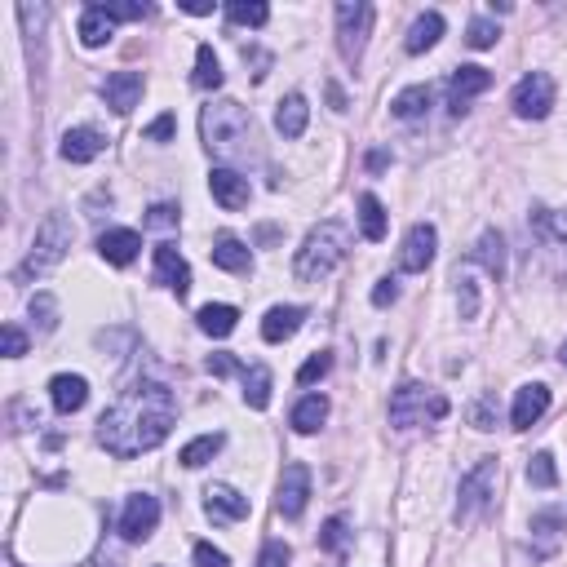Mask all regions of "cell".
<instances>
[{"label": "cell", "mask_w": 567, "mask_h": 567, "mask_svg": "<svg viewBox=\"0 0 567 567\" xmlns=\"http://www.w3.org/2000/svg\"><path fill=\"white\" fill-rule=\"evenodd\" d=\"M178 421V399L164 381L138 377L120 399L98 417V443L120 461H133L142 452L160 448Z\"/></svg>", "instance_id": "cell-1"}, {"label": "cell", "mask_w": 567, "mask_h": 567, "mask_svg": "<svg viewBox=\"0 0 567 567\" xmlns=\"http://www.w3.org/2000/svg\"><path fill=\"white\" fill-rule=\"evenodd\" d=\"M200 133H204V147L209 156L218 160H249L253 156V142H257V129H253V116L240 107V102L222 98V102H209L200 111Z\"/></svg>", "instance_id": "cell-2"}, {"label": "cell", "mask_w": 567, "mask_h": 567, "mask_svg": "<svg viewBox=\"0 0 567 567\" xmlns=\"http://www.w3.org/2000/svg\"><path fill=\"white\" fill-rule=\"evenodd\" d=\"M350 257V226L346 222H319L311 235L302 240V249L293 257V275L302 284H319L337 271Z\"/></svg>", "instance_id": "cell-3"}, {"label": "cell", "mask_w": 567, "mask_h": 567, "mask_svg": "<svg viewBox=\"0 0 567 567\" xmlns=\"http://www.w3.org/2000/svg\"><path fill=\"white\" fill-rule=\"evenodd\" d=\"M71 240H76V226H71L67 213H49V218L40 222V231H36V240H32V253H27V262L18 266V280L32 284V280H40V275H49V271H54V266L67 257Z\"/></svg>", "instance_id": "cell-4"}, {"label": "cell", "mask_w": 567, "mask_h": 567, "mask_svg": "<svg viewBox=\"0 0 567 567\" xmlns=\"http://www.w3.org/2000/svg\"><path fill=\"white\" fill-rule=\"evenodd\" d=\"M426 417L430 421L448 417V399H443L439 390H426L421 381H404V386L390 395V426L412 430V426H421Z\"/></svg>", "instance_id": "cell-5"}, {"label": "cell", "mask_w": 567, "mask_h": 567, "mask_svg": "<svg viewBox=\"0 0 567 567\" xmlns=\"http://www.w3.org/2000/svg\"><path fill=\"white\" fill-rule=\"evenodd\" d=\"M497 479H501V466L497 457H483L466 479H461V492H457V523H470L479 514H488L497 505Z\"/></svg>", "instance_id": "cell-6"}, {"label": "cell", "mask_w": 567, "mask_h": 567, "mask_svg": "<svg viewBox=\"0 0 567 567\" xmlns=\"http://www.w3.org/2000/svg\"><path fill=\"white\" fill-rule=\"evenodd\" d=\"M373 32V5L368 0H342L337 5V49H342L346 63H359Z\"/></svg>", "instance_id": "cell-7"}, {"label": "cell", "mask_w": 567, "mask_h": 567, "mask_svg": "<svg viewBox=\"0 0 567 567\" xmlns=\"http://www.w3.org/2000/svg\"><path fill=\"white\" fill-rule=\"evenodd\" d=\"M510 107L519 120H545L554 107V80L545 76V71H528V76L514 85L510 94Z\"/></svg>", "instance_id": "cell-8"}, {"label": "cell", "mask_w": 567, "mask_h": 567, "mask_svg": "<svg viewBox=\"0 0 567 567\" xmlns=\"http://www.w3.org/2000/svg\"><path fill=\"white\" fill-rule=\"evenodd\" d=\"M306 501H311V470H306V461H288L280 474V488H275V510L284 519H302Z\"/></svg>", "instance_id": "cell-9"}, {"label": "cell", "mask_w": 567, "mask_h": 567, "mask_svg": "<svg viewBox=\"0 0 567 567\" xmlns=\"http://www.w3.org/2000/svg\"><path fill=\"white\" fill-rule=\"evenodd\" d=\"M435 249H439V231L430 222H417L404 235V249H399V271H404V275H421L430 262H435Z\"/></svg>", "instance_id": "cell-10"}, {"label": "cell", "mask_w": 567, "mask_h": 567, "mask_svg": "<svg viewBox=\"0 0 567 567\" xmlns=\"http://www.w3.org/2000/svg\"><path fill=\"white\" fill-rule=\"evenodd\" d=\"M160 523V501L151 492H138V497L125 501V514H120V536L125 541H147Z\"/></svg>", "instance_id": "cell-11"}, {"label": "cell", "mask_w": 567, "mask_h": 567, "mask_svg": "<svg viewBox=\"0 0 567 567\" xmlns=\"http://www.w3.org/2000/svg\"><path fill=\"white\" fill-rule=\"evenodd\" d=\"M204 514L213 523H240V519H249V497L235 492L231 483H209L204 488Z\"/></svg>", "instance_id": "cell-12"}, {"label": "cell", "mask_w": 567, "mask_h": 567, "mask_svg": "<svg viewBox=\"0 0 567 567\" xmlns=\"http://www.w3.org/2000/svg\"><path fill=\"white\" fill-rule=\"evenodd\" d=\"M209 191H213V200H218L226 213L244 209V204H249V195H253L249 178H244V173H235V169H226V164H218V169L209 173Z\"/></svg>", "instance_id": "cell-13"}, {"label": "cell", "mask_w": 567, "mask_h": 567, "mask_svg": "<svg viewBox=\"0 0 567 567\" xmlns=\"http://www.w3.org/2000/svg\"><path fill=\"white\" fill-rule=\"evenodd\" d=\"M156 284H164L169 293H178V297L191 293V266L173 244H156Z\"/></svg>", "instance_id": "cell-14"}, {"label": "cell", "mask_w": 567, "mask_h": 567, "mask_svg": "<svg viewBox=\"0 0 567 567\" xmlns=\"http://www.w3.org/2000/svg\"><path fill=\"white\" fill-rule=\"evenodd\" d=\"M492 85V71L488 67H457L448 80V102H452V116H466V102L474 94H483V89Z\"/></svg>", "instance_id": "cell-15"}, {"label": "cell", "mask_w": 567, "mask_h": 567, "mask_svg": "<svg viewBox=\"0 0 567 567\" xmlns=\"http://www.w3.org/2000/svg\"><path fill=\"white\" fill-rule=\"evenodd\" d=\"M545 408H550V386H541V381H532V386H519V395H514V408H510L514 430H532L536 421L545 417Z\"/></svg>", "instance_id": "cell-16"}, {"label": "cell", "mask_w": 567, "mask_h": 567, "mask_svg": "<svg viewBox=\"0 0 567 567\" xmlns=\"http://www.w3.org/2000/svg\"><path fill=\"white\" fill-rule=\"evenodd\" d=\"M102 98H107V107L116 111V116H129L142 98V76L138 71H116V76L102 80Z\"/></svg>", "instance_id": "cell-17"}, {"label": "cell", "mask_w": 567, "mask_h": 567, "mask_svg": "<svg viewBox=\"0 0 567 567\" xmlns=\"http://www.w3.org/2000/svg\"><path fill=\"white\" fill-rule=\"evenodd\" d=\"M138 249H142V235L129 231V226H116V231L98 235V253H102V262H111V266H129L133 257H138Z\"/></svg>", "instance_id": "cell-18"}, {"label": "cell", "mask_w": 567, "mask_h": 567, "mask_svg": "<svg viewBox=\"0 0 567 567\" xmlns=\"http://www.w3.org/2000/svg\"><path fill=\"white\" fill-rule=\"evenodd\" d=\"M58 151H63L67 164H89V160H98L102 151H107V138H102L98 129H89V125L85 129H67Z\"/></svg>", "instance_id": "cell-19"}, {"label": "cell", "mask_w": 567, "mask_h": 567, "mask_svg": "<svg viewBox=\"0 0 567 567\" xmlns=\"http://www.w3.org/2000/svg\"><path fill=\"white\" fill-rule=\"evenodd\" d=\"M49 399H54V408L63 412V417H71V412H80L89 404V381L76 373H58L49 381Z\"/></svg>", "instance_id": "cell-20"}, {"label": "cell", "mask_w": 567, "mask_h": 567, "mask_svg": "<svg viewBox=\"0 0 567 567\" xmlns=\"http://www.w3.org/2000/svg\"><path fill=\"white\" fill-rule=\"evenodd\" d=\"M559 541H563V510H541V514H532V550H536V559H550L554 550H559Z\"/></svg>", "instance_id": "cell-21"}, {"label": "cell", "mask_w": 567, "mask_h": 567, "mask_svg": "<svg viewBox=\"0 0 567 567\" xmlns=\"http://www.w3.org/2000/svg\"><path fill=\"white\" fill-rule=\"evenodd\" d=\"M302 319H306L302 306H271V311H266V319H262V337H266L271 346H280V342H288V337H297Z\"/></svg>", "instance_id": "cell-22"}, {"label": "cell", "mask_w": 567, "mask_h": 567, "mask_svg": "<svg viewBox=\"0 0 567 567\" xmlns=\"http://www.w3.org/2000/svg\"><path fill=\"white\" fill-rule=\"evenodd\" d=\"M470 262L483 266L492 280H501L505 275V235L501 231H483L479 240H474V249H470Z\"/></svg>", "instance_id": "cell-23"}, {"label": "cell", "mask_w": 567, "mask_h": 567, "mask_svg": "<svg viewBox=\"0 0 567 567\" xmlns=\"http://www.w3.org/2000/svg\"><path fill=\"white\" fill-rule=\"evenodd\" d=\"M209 257H213V266H222V271H231V275H244L253 266L249 244L235 240V235H218V240H213V249H209Z\"/></svg>", "instance_id": "cell-24"}, {"label": "cell", "mask_w": 567, "mask_h": 567, "mask_svg": "<svg viewBox=\"0 0 567 567\" xmlns=\"http://www.w3.org/2000/svg\"><path fill=\"white\" fill-rule=\"evenodd\" d=\"M306 120H311V107H306L302 94L280 98V107H275V129H280L284 138H302V133H306Z\"/></svg>", "instance_id": "cell-25"}, {"label": "cell", "mask_w": 567, "mask_h": 567, "mask_svg": "<svg viewBox=\"0 0 567 567\" xmlns=\"http://www.w3.org/2000/svg\"><path fill=\"white\" fill-rule=\"evenodd\" d=\"M116 32V23L107 18V9L102 5H85V14H80V45L85 49H102Z\"/></svg>", "instance_id": "cell-26"}, {"label": "cell", "mask_w": 567, "mask_h": 567, "mask_svg": "<svg viewBox=\"0 0 567 567\" xmlns=\"http://www.w3.org/2000/svg\"><path fill=\"white\" fill-rule=\"evenodd\" d=\"M439 36H443V14H435V9H430V14H421L417 23L408 27L404 49H408V54H426V49L439 45Z\"/></svg>", "instance_id": "cell-27"}, {"label": "cell", "mask_w": 567, "mask_h": 567, "mask_svg": "<svg viewBox=\"0 0 567 567\" xmlns=\"http://www.w3.org/2000/svg\"><path fill=\"white\" fill-rule=\"evenodd\" d=\"M293 430L297 435H315L319 426L328 421V399L324 395H306V399H297V408H293Z\"/></svg>", "instance_id": "cell-28"}, {"label": "cell", "mask_w": 567, "mask_h": 567, "mask_svg": "<svg viewBox=\"0 0 567 567\" xmlns=\"http://www.w3.org/2000/svg\"><path fill=\"white\" fill-rule=\"evenodd\" d=\"M359 226H364V240H373V244L386 240V204L373 191L359 195Z\"/></svg>", "instance_id": "cell-29"}, {"label": "cell", "mask_w": 567, "mask_h": 567, "mask_svg": "<svg viewBox=\"0 0 567 567\" xmlns=\"http://www.w3.org/2000/svg\"><path fill=\"white\" fill-rule=\"evenodd\" d=\"M200 328L209 337H231L235 333V319H240V311L235 306H226V302H209V306H200Z\"/></svg>", "instance_id": "cell-30"}, {"label": "cell", "mask_w": 567, "mask_h": 567, "mask_svg": "<svg viewBox=\"0 0 567 567\" xmlns=\"http://www.w3.org/2000/svg\"><path fill=\"white\" fill-rule=\"evenodd\" d=\"M222 443H226L222 430H213V435H200V439H191L187 448H182V457H178V461H182L187 470H200V466H209V461L218 457Z\"/></svg>", "instance_id": "cell-31"}, {"label": "cell", "mask_w": 567, "mask_h": 567, "mask_svg": "<svg viewBox=\"0 0 567 567\" xmlns=\"http://www.w3.org/2000/svg\"><path fill=\"white\" fill-rule=\"evenodd\" d=\"M271 368L266 364H253L249 373H244V404H249L253 412H262L266 404H271Z\"/></svg>", "instance_id": "cell-32"}, {"label": "cell", "mask_w": 567, "mask_h": 567, "mask_svg": "<svg viewBox=\"0 0 567 567\" xmlns=\"http://www.w3.org/2000/svg\"><path fill=\"white\" fill-rule=\"evenodd\" d=\"M430 85H412V89H404V94H395V102H390V111H395L399 120H421L430 111Z\"/></svg>", "instance_id": "cell-33"}, {"label": "cell", "mask_w": 567, "mask_h": 567, "mask_svg": "<svg viewBox=\"0 0 567 567\" xmlns=\"http://www.w3.org/2000/svg\"><path fill=\"white\" fill-rule=\"evenodd\" d=\"M222 63H218V54H213V45H200L195 49V76H191V85L195 89H222Z\"/></svg>", "instance_id": "cell-34"}, {"label": "cell", "mask_w": 567, "mask_h": 567, "mask_svg": "<svg viewBox=\"0 0 567 567\" xmlns=\"http://www.w3.org/2000/svg\"><path fill=\"white\" fill-rule=\"evenodd\" d=\"M226 18H231L235 27H266L271 9H266L262 0H231V5H226Z\"/></svg>", "instance_id": "cell-35"}, {"label": "cell", "mask_w": 567, "mask_h": 567, "mask_svg": "<svg viewBox=\"0 0 567 567\" xmlns=\"http://www.w3.org/2000/svg\"><path fill=\"white\" fill-rule=\"evenodd\" d=\"M528 483L532 488H554V483H559V470H554L550 452H536V457L528 461Z\"/></svg>", "instance_id": "cell-36"}, {"label": "cell", "mask_w": 567, "mask_h": 567, "mask_svg": "<svg viewBox=\"0 0 567 567\" xmlns=\"http://www.w3.org/2000/svg\"><path fill=\"white\" fill-rule=\"evenodd\" d=\"M319 545H324L328 554H346V545H350V523L342 519V514L324 523V536H319Z\"/></svg>", "instance_id": "cell-37"}, {"label": "cell", "mask_w": 567, "mask_h": 567, "mask_svg": "<svg viewBox=\"0 0 567 567\" xmlns=\"http://www.w3.org/2000/svg\"><path fill=\"white\" fill-rule=\"evenodd\" d=\"M32 319H36L40 333H54V328H58V302H54V293H36L32 297Z\"/></svg>", "instance_id": "cell-38"}, {"label": "cell", "mask_w": 567, "mask_h": 567, "mask_svg": "<svg viewBox=\"0 0 567 567\" xmlns=\"http://www.w3.org/2000/svg\"><path fill=\"white\" fill-rule=\"evenodd\" d=\"M536 231H545L550 240H567V213L563 209H532Z\"/></svg>", "instance_id": "cell-39"}, {"label": "cell", "mask_w": 567, "mask_h": 567, "mask_svg": "<svg viewBox=\"0 0 567 567\" xmlns=\"http://www.w3.org/2000/svg\"><path fill=\"white\" fill-rule=\"evenodd\" d=\"M457 306H461V319L479 315V284L470 280V271H457Z\"/></svg>", "instance_id": "cell-40"}, {"label": "cell", "mask_w": 567, "mask_h": 567, "mask_svg": "<svg viewBox=\"0 0 567 567\" xmlns=\"http://www.w3.org/2000/svg\"><path fill=\"white\" fill-rule=\"evenodd\" d=\"M474 430H497V395H479L470 408Z\"/></svg>", "instance_id": "cell-41"}, {"label": "cell", "mask_w": 567, "mask_h": 567, "mask_svg": "<svg viewBox=\"0 0 567 567\" xmlns=\"http://www.w3.org/2000/svg\"><path fill=\"white\" fill-rule=\"evenodd\" d=\"M328 368H333V355H328V350H319V355H311L302 368H297V381H302V386H315L319 377H328Z\"/></svg>", "instance_id": "cell-42"}, {"label": "cell", "mask_w": 567, "mask_h": 567, "mask_svg": "<svg viewBox=\"0 0 567 567\" xmlns=\"http://www.w3.org/2000/svg\"><path fill=\"white\" fill-rule=\"evenodd\" d=\"M470 45L474 49H492V45H497V40H501V32H497V23H488V18H474V23H470Z\"/></svg>", "instance_id": "cell-43"}, {"label": "cell", "mask_w": 567, "mask_h": 567, "mask_svg": "<svg viewBox=\"0 0 567 567\" xmlns=\"http://www.w3.org/2000/svg\"><path fill=\"white\" fill-rule=\"evenodd\" d=\"M288 559H293V550L284 541H266L262 554H257V567H288Z\"/></svg>", "instance_id": "cell-44"}, {"label": "cell", "mask_w": 567, "mask_h": 567, "mask_svg": "<svg viewBox=\"0 0 567 567\" xmlns=\"http://www.w3.org/2000/svg\"><path fill=\"white\" fill-rule=\"evenodd\" d=\"M204 368H209L213 377H231V373H240V377H244V373H249V368H244L235 355H209V359H204Z\"/></svg>", "instance_id": "cell-45"}, {"label": "cell", "mask_w": 567, "mask_h": 567, "mask_svg": "<svg viewBox=\"0 0 567 567\" xmlns=\"http://www.w3.org/2000/svg\"><path fill=\"white\" fill-rule=\"evenodd\" d=\"M102 9H107L111 23H142L151 14V5H102Z\"/></svg>", "instance_id": "cell-46"}, {"label": "cell", "mask_w": 567, "mask_h": 567, "mask_svg": "<svg viewBox=\"0 0 567 567\" xmlns=\"http://www.w3.org/2000/svg\"><path fill=\"white\" fill-rule=\"evenodd\" d=\"M173 129H178V120H173V111H164L160 120H151V125L142 129V138H147V142H169Z\"/></svg>", "instance_id": "cell-47"}, {"label": "cell", "mask_w": 567, "mask_h": 567, "mask_svg": "<svg viewBox=\"0 0 567 567\" xmlns=\"http://www.w3.org/2000/svg\"><path fill=\"white\" fill-rule=\"evenodd\" d=\"M0 337H5V355H9V359L27 355V333H23L18 324H5V333H0Z\"/></svg>", "instance_id": "cell-48"}, {"label": "cell", "mask_w": 567, "mask_h": 567, "mask_svg": "<svg viewBox=\"0 0 567 567\" xmlns=\"http://www.w3.org/2000/svg\"><path fill=\"white\" fill-rule=\"evenodd\" d=\"M195 567H231V559H226L222 550H213L209 541L195 545Z\"/></svg>", "instance_id": "cell-49"}, {"label": "cell", "mask_w": 567, "mask_h": 567, "mask_svg": "<svg viewBox=\"0 0 567 567\" xmlns=\"http://www.w3.org/2000/svg\"><path fill=\"white\" fill-rule=\"evenodd\" d=\"M147 226H178V204H151Z\"/></svg>", "instance_id": "cell-50"}, {"label": "cell", "mask_w": 567, "mask_h": 567, "mask_svg": "<svg viewBox=\"0 0 567 567\" xmlns=\"http://www.w3.org/2000/svg\"><path fill=\"white\" fill-rule=\"evenodd\" d=\"M399 297V284L395 280H377V288H373V306H381V311H386L390 302H395Z\"/></svg>", "instance_id": "cell-51"}, {"label": "cell", "mask_w": 567, "mask_h": 567, "mask_svg": "<svg viewBox=\"0 0 567 567\" xmlns=\"http://www.w3.org/2000/svg\"><path fill=\"white\" fill-rule=\"evenodd\" d=\"M244 63H253V67H257V76H253V80H262V76H266V67H271V54H262V49H249V45H244Z\"/></svg>", "instance_id": "cell-52"}, {"label": "cell", "mask_w": 567, "mask_h": 567, "mask_svg": "<svg viewBox=\"0 0 567 567\" xmlns=\"http://www.w3.org/2000/svg\"><path fill=\"white\" fill-rule=\"evenodd\" d=\"M182 9H187V14H195V18L213 14V5H200V0H187V5H182Z\"/></svg>", "instance_id": "cell-53"}, {"label": "cell", "mask_w": 567, "mask_h": 567, "mask_svg": "<svg viewBox=\"0 0 567 567\" xmlns=\"http://www.w3.org/2000/svg\"><path fill=\"white\" fill-rule=\"evenodd\" d=\"M328 98H333V107H337V111H346V94H342L337 85H328Z\"/></svg>", "instance_id": "cell-54"}, {"label": "cell", "mask_w": 567, "mask_h": 567, "mask_svg": "<svg viewBox=\"0 0 567 567\" xmlns=\"http://www.w3.org/2000/svg\"><path fill=\"white\" fill-rule=\"evenodd\" d=\"M386 164H390L386 151H373V156H368V169H386Z\"/></svg>", "instance_id": "cell-55"}, {"label": "cell", "mask_w": 567, "mask_h": 567, "mask_svg": "<svg viewBox=\"0 0 567 567\" xmlns=\"http://www.w3.org/2000/svg\"><path fill=\"white\" fill-rule=\"evenodd\" d=\"M559 364H563V368H567V342H563V346H559Z\"/></svg>", "instance_id": "cell-56"}]
</instances>
